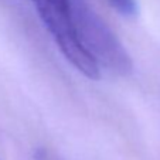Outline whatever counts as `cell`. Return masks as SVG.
<instances>
[{
    "instance_id": "6da1fadb",
    "label": "cell",
    "mask_w": 160,
    "mask_h": 160,
    "mask_svg": "<svg viewBox=\"0 0 160 160\" xmlns=\"http://www.w3.org/2000/svg\"><path fill=\"white\" fill-rule=\"evenodd\" d=\"M45 28L65 60L89 79L101 78V68L82 44L71 0H33Z\"/></svg>"
},
{
    "instance_id": "3957f363",
    "label": "cell",
    "mask_w": 160,
    "mask_h": 160,
    "mask_svg": "<svg viewBox=\"0 0 160 160\" xmlns=\"http://www.w3.org/2000/svg\"><path fill=\"white\" fill-rule=\"evenodd\" d=\"M108 3L123 17H135L139 12L136 0H108Z\"/></svg>"
},
{
    "instance_id": "277c9868",
    "label": "cell",
    "mask_w": 160,
    "mask_h": 160,
    "mask_svg": "<svg viewBox=\"0 0 160 160\" xmlns=\"http://www.w3.org/2000/svg\"><path fill=\"white\" fill-rule=\"evenodd\" d=\"M34 160H67L62 156H60L58 153H55L54 150H50V149H37L34 152Z\"/></svg>"
},
{
    "instance_id": "7a4b0ae2",
    "label": "cell",
    "mask_w": 160,
    "mask_h": 160,
    "mask_svg": "<svg viewBox=\"0 0 160 160\" xmlns=\"http://www.w3.org/2000/svg\"><path fill=\"white\" fill-rule=\"evenodd\" d=\"M72 14L82 44L99 68L126 75L132 71V58L109 26L85 0H71Z\"/></svg>"
}]
</instances>
